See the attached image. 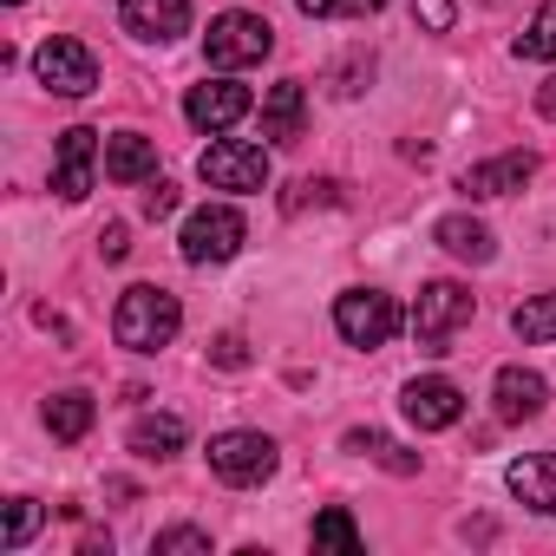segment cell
<instances>
[{
    "mask_svg": "<svg viewBox=\"0 0 556 556\" xmlns=\"http://www.w3.org/2000/svg\"><path fill=\"white\" fill-rule=\"evenodd\" d=\"M275 53V27L262 14H216L210 34H203V60L216 73H236V66H255Z\"/></svg>",
    "mask_w": 556,
    "mask_h": 556,
    "instance_id": "obj_2",
    "label": "cell"
},
{
    "mask_svg": "<svg viewBox=\"0 0 556 556\" xmlns=\"http://www.w3.org/2000/svg\"><path fill=\"white\" fill-rule=\"evenodd\" d=\"M177 328H184V308H177V295H170V289L138 282V289H125V295H118V315H112L118 348H131V354H157V348H170V341H177Z\"/></svg>",
    "mask_w": 556,
    "mask_h": 556,
    "instance_id": "obj_1",
    "label": "cell"
},
{
    "mask_svg": "<svg viewBox=\"0 0 556 556\" xmlns=\"http://www.w3.org/2000/svg\"><path fill=\"white\" fill-rule=\"evenodd\" d=\"M536 177V157L530 151H504V157H491V164H471L465 170V197H510V190H523Z\"/></svg>",
    "mask_w": 556,
    "mask_h": 556,
    "instance_id": "obj_15",
    "label": "cell"
},
{
    "mask_svg": "<svg viewBox=\"0 0 556 556\" xmlns=\"http://www.w3.org/2000/svg\"><path fill=\"white\" fill-rule=\"evenodd\" d=\"M400 406H406V419L419 426V432H445V426H458L465 419V393L452 387V380H406V393H400Z\"/></svg>",
    "mask_w": 556,
    "mask_h": 556,
    "instance_id": "obj_10",
    "label": "cell"
},
{
    "mask_svg": "<svg viewBox=\"0 0 556 556\" xmlns=\"http://www.w3.org/2000/svg\"><path fill=\"white\" fill-rule=\"evenodd\" d=\"M302 125H308V92H302V79L268 86V99H262V138H268V144H295Z\"/></svg>",
    "mask_w": 556,
    "mask_h": 556,
    "instance_id": "obj_14",
    "label": "cell"
},
{
    "mask_svg": "<svg viewBox=\"0 0 556 556\" xmlns=\"http://www.w3.org/2000/svg\"><path fill=\"white\" fill-rule=\"evenodd\" d=\"M34 73H40V86L60 92V99H86V92L99 86V60H92V47L73 40V34H53V40L34 53Z\"/></svg>",
    "mask_w": 556,
    "mask_h": 556,
    "instance_id": "obj_4",
    "label": "cell"
},
{
    "mask_svg": "<svg viewBox=\"0 0 556 556\" xmlns=\"http://www.w3.org/2000/svg\"><path fill=\"white\" fill-rule=\"evenodd\" d=\"M504 484L530 504V510H543V517H556V458L549 452H536V458H517L510 471H504Z\"/></svg>",
    "mask_w": 556,
    "mask_h": 556,
    "instance_id": "obj_16",
    "label": "cell"
},
{
    "mask_svg": "<svg viewBox=\"0 0 556 556\" xmlns=\"http://www.w3.org/2000/svg\"><path fill=\"white\" fill-rule=\"evenodd\" d=\"M315 543H328V549H361L367 536H361V523H354L341 504H328V510L315 517Z\"/></svg>",
    "mask_w": 556,
    "mask_h": 556,
    "instance_id": "obj_24",
    "label": "cell"
},
{
    "mask_svg": "<svg viewBox=\"0 0 556 556\" xmlns=\"http://www.w3.org/2000/svg\"><path fill=\"white\" fill-rule=\"evenodd\" d=\"M34 530H40V504H34V497H14V504H8V549H27Z\"/></svg>",
    "mask_w": 556,
    "mask_h": 556,
    "instance_id": "obj_27",
    "label": "cell"
},
{
    "mask_svg": "<svg viewBox=\"0 0 556 556\" xmlns=\"http://www.w3.org/2000/svg\"><path fill=\"white\" fill-rule=\"evenodd\" d=\"M92 419H99L92 393H53V400H47V432H53L60 445H79V439L92 432Z\"/></svg>",
    "mask_w": 556,
    "mask_h": 556,
    "instance_id": "obj_19",
    "label": "cell"
},
{
    "mask_svg": "<svg viewBox=\"0 0 556 556\" xmlns=\"http://www.w3.org/2000/svg\"><path fill=\"white\" fill-rule=\"evenodd\" d=\"M517 60H556V0H543L536 21L517 34Z\"/></svg>",
    "mask_w": 556,
    "mask_h": 556,
    "instance_id": "obj_23",
    "label": "cell"
},
{
    "mask_svg": "<svg viewBox=\"0 0 556 556\" xmlns=\"http://www.w3.org/2000/svg\"><path fill=\"white\" fill-rule=\"evenodd\" d=\"M348 452H367L374 465H387V471H400V478H413V471H419V458H413L406 445H393L387 432H348Z\"/></svg>",
    "mask_w": 556,
    "mask_h": 556,
    "instance_id": "obj_21",
    "label": "cell"
},
{
    "mask_svg": "<svg viewBox=\"0 0 556 556\" xmlns=\"http://www.w3.org/2000/svg\"><path fill=\"white\" fill-rule=\"evenodd\" d=\"M510 328H517V341H530V348L556 341V295H536V302H523V308L510 315Z\"/></svg>",
    "mask_w": 556,
    "mask_h": 556,
    "instance_id": "obj_22",
    "label": "cell"
},
{
    "mask_svg": "<svg viewBox=\"0 0 556 556\" xmlns=\"http://www.w3.org/2000/svg\"><path fill=\"white\" fill-rule=\"evenodd\" d=\"M367 79H374V60H367V53H354V60H348L341 73H334V92H341V99H354V92H361Z\"/></svg>",
    "mask_w": 556,
    "mask_h": 556,
    "instance_id": "obj_28",
    "label": "cell"
},
{
    "mask_svg": "<svg viewBox=\"0 0 556 556\" xmlns=\"http://www.w3.org/2000/svg\"><path fill=\"white\" fill-rule=\"evenodd\" d=\"M151 170H157V144L151 138H138V131L105 138V177L112 184H144Z\"/></svg>",
    "mask_w": 556,
    "mask_h": 556,
    "instance_id": "obj_17",
    "label": "cell"
},
{
    "mask_svg": "<svg viewBox=\"0 0 556 556\" xmlns=\"http://www.w3.org/2000/svg\"><path fill=\"white\" fill-rule=\"evenodd\" d=\"M197 177L210 190H262L268 184V151L262 144H242V138H216L197 157Z\"/></svg>",
    "mask_w": 556,
    "mask_h": 556,
    "instance_id": "obj_8",
    "label": "cell"
},
{
    "mask_svg": "<svg viewBox=\"0 0 556 556\" xmlns=\"http://www.w3.org/2000/svg\"><path fill=\"white\" fill-rule=\"evenodd\" d=\"M99 255H105V262H125V255H131V229H125V223H105V229H99Z\"/></svg>",
    "mask_w": 556,
    "mask_h": 556,
    "instance_id": "obj_32",
    "label": "cell"
},
{
    "mask_svg": "<svg viewBox=\"0 0 556 556\" xmlns=\"http://www.w3.org/2000/svg\"><path fill=\"white\" fill-rule=\"evenodd\" d=\"M536 112H543V118H556V79H543V86H536Z\"/></svg>",
    "mask_w": 556,
    "mask_h": 556,
    "instance_id": "obj_34",
    "label": "cell"
},
{
    "mask_svg": "<svg viewBox=\"0 0 556 556\" xmlns=\"http://www.w3.org/2000/svg\"><path fill=\"white\" fill-rule=\"evenodd\" d=\"M413 21L426 34H452V0H413Z\"/></svg>",
    "mask_w": 556,
    "mask_h": 556,
    "instance_id": "obj_29",
    "label": "cell"
},
{
    "mask_svg": "<svg viewBox=\"0 0 556 556\" xmlns=\"http://www.w3.org/2000/svg\"><path fill=\"white\" fill-rule=\"evenodd\" d=\"M210 361H216V367H229V374H236V367H249L242 334H216V341H210Z\"/></svg>",
    "mask_w": 556,
    "mask_h": 556,
    "instance_id": "obj_30",
    "label": "cell"
},
{
    "mask_svg": "<svg viewBox=\"0 0 556 556\" xmlns=\"http://www.w3.org/2000/svg\"><path fill=\"white\" fill-rule=\"evenodd\" d=\"M308 203H334V184H315V177H302V184H295V197H289V210H308Z\"/></svg>",
    "mask_w": 556,
    "mask_h": 556,
    "instance_id": "obj_33",
    "label": "cell"
},
{
    "mask_svg": "<svg viewBox=\"0 0 556 556\" xmlns=\"http://www.w3.org/2000/svg\"><path fill=\"white\" fill-rule=\"evenodd\" d=\"M491 400H497V419H504V426H523V419H543V406H549V387H543V374L497 367V380H491Z\"/></svg>",
    "mask_w": 556,
    "mask_h": 556,
    "instance_id": "obj_12",
    "label": "cell"
},
{
    "mask_svg": "<svg viewBox=\"0 0 556 556\" xmlns=\"http://www.w3.org/2000/svg\"><path fill=\"white\" fill-rule=\"evenodd\" d=\"M308 21H361V14H380L387 0H295Z\"/></svg>",
    "mask_w": 556,
    "mask_h": 556,
    "instance_id": "obj_26",
    "label": "cell"
},
{
    "mask_svg": "<svg viewBox=\"0 0 556 556\" xmlns=\"http://www.w3.org/2000/svg\"><path fill=\"white\" fill-rule=\"evenodd\" d=\"M184 118L197 125V131H229V125H242L249 118V86H236V79H210V86H190V99H184Z\"/></svg>",
    "mask_w": 556,
    "mask_h": 556,
    "instance_id": "obj_9",
    "label": "cell"
},
{
    "mask_svg": "<svg viewBox=\"0 0 556 556\" xmlns=\"http://www.w3.org/2000/svg\"><path fill=\"white\" fill-rule=\"evenodd\" d=\"M151 549H157V556H210V530L177 523V530H157V536H151Z\"/></svg>",
    "mask_w": 556,
    "mask_h": 556,
    "instance_id": "obj_25",
    "label": "cell"
},
{
    "mask_svg": "<svg viewBox=\"0 0 556 556\" xmlns=\"http://www.w3.org/2000/svg\"><path fill=\"white\" fill-rule=\"evenodd\" d=\"M242 236H249L242 210H229V203H203V210L184 223V262H197V268L229 262V255L242 249Z\"/></svg>",
    "mask_w": 556,
    "mask_h": 556,
    "instance_id": "obj_6",
    "label": "cell"
},
{
    "mask_svg": "<svg viewBox=\"0 0 556 556\" xmlns=\"http://www.w3.org/2000/svg\"><path fill=\"white\" fill-rule=\"evenodd\" d=\"M439 249H452L458 262H491L497 255V242H491V229L478 223V216H439Z\"/></svg>",
    "mask_w": 556,
    "mask_h": 556,
    "instance_id": "obj_18",
    "label": "cell"
},
{
    "mask_svg": "<svg viewBox=\"0 0 556 556\" xmlns=\"http://www.w3.org/2000/svg\"><path fill=\"white\" fill-rule=\"evenodd\" d=\"M471 321V289L458 282H426L419 302H413V341L426 354H452V334Z\"/></svg>",
    "mask_w": 556,
    "mask_h": 556,
    "instance_id": "obj_3",
    "label": "cell"
},
{
    "mask_svg": "<svg viewBox=\"0 0 556 556\" xmlns=\"http://www.w3.org/2000/svg\"><path fill=\"white\" fill-rule=\"evenodd\" d=\"M203 458H210V471H216L223 484L249 491V484H262V478L275 471V439H268V432H216Z\"/></svg>",
    "mask_w": 556,
    "mask_h": 556,
    "instance_id": "obj_5",
    "label": "cell"
},
{
    "mask_svg": "<svg viewBox=\"0 0 556 556\" xmlns=\"http://www.w3.org/2000/svg\"><path fill=\"white\" fill-rule=\"evenodd\" d=\"M125 445H131L138 458H151V465H157V458H177V452H184V419H177V413H151V419L131 426Z\"/></svg>",
    "mask_w": 556,
    "mask_h": 556,
    "instance_id": "obj_20",
    "label": "cell"
},
{
    "mask_svg": "<svg viewBox=\"0 0 556 556\" xmlns=\"http://www.w3.org/2000/svg\"><path fill=\"white\" fill-rule=\"evenodd\" d=\"M170 210H177V184H164V177H157V184L144 190V216H151V223H164Z\"/></svg>",
    "mask_w": 556,
    "mask_h": 556,
    "instance_id": "obj_31",
    "label": "cell"
},
{
    "mask_svg": "<svg viewBox=\"0 0 556 556\" xmlns=\"http://www.w3.org/2000/svg\"><path fill=\"white\" fill-rule=\"evenodd\" d=\"M334 328H341V341H354V348H387V341L400 334V308H393V295H380V289H348V295L334 302Z\"/></svg>",
    "mask_w": 556,
    "mask_h": 556,
    "instance_id": "obj_7",
    "label": "cell"
},
{
    "mask_svg": "<svg viewBox=\"0 0 556 556\" xmlns=\"http://www.w3.org/2000/svg\"><path fill=\"white\" fill-rule=\"evenodd\" d=\"M92 157H99V131H92V125H73V131H60V157H53V190H60L66 203H79V197L92 190Z\"/></svg>",
    "mask_w": 556,
    "mask_h": 556,
    "instance_id": "obj_11",
    "label": "cell"
},
{
    "mask_svg": "<svg viewBox=\"0 0 556 556\" xmlns=\"http://www.w3.org/2000/svg\"><path fill=\"white\" fill-rule=\"evenodd\" d=\"M118 21H125V34H138V40H177V34H190V0H125L118 8Z\"/></svg>",
    "mask_w": 556,
    "mask_h": 556,
    "instance_id": "obj_13",
    "label": "cell"
},
{
    "mask_svg": "<svg viewBox=\"0 0 556 556\" xmlns=\"http://www.w3.org/2000/svg\"><path fill=\"white\" fill-rule=\"evenodd\" d=\"M14 8H21V0H14Z\"/></svg>",
    "mask_w": 556,
    "mask_h": 556,
    "instance_id": "obj_35",
    "label": "cell"
}]
</instances>
